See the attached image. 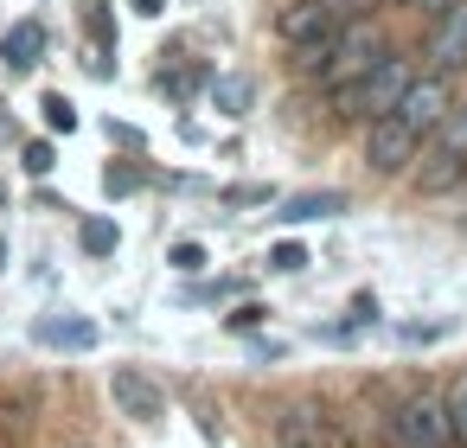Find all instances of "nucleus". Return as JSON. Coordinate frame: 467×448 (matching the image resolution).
I'll return each instance as SVG.
<instances>
[{"mask_svg": "<svg viewBox=\"0 0 467 448\" xmlns=\"http://www.w3.org/2000/svg\"><path fill=\"white\" fill-rule=\"evenodd\" d=\"M416 84V65H410V52H384L358 84H346V90H333V103H339V122H378V116H397V103H403V90Z\"/></svg>", "mask_w": 467, "mask_h": 448, "instance_id": "obj_1", "label": "nucleus"}, {"mask_svg": "<svg viewBox=\"0 0 467 448\" xmlns=\"http://www.w3.org/2000/svg\"><path fill=\"white\" fill-rule=\"evenodd\" d=\"M109 397H116V410H122V416H135V422H154V416H167V397H161V384H154V378H141L135 365H122V371L109 378Z\"/></svg>", "mask_w": 467, "mask_h": 448, "instance_id": "obj_10", "label": "nucleus"}, {"mask_svg": "<svg viewBox=\"0 0 467 448\" xmlns=\"http://www.w3.org/2000/svg\"><path fill=\"white\" fill-rule=\"evenodd\" d=\"M129 7H141V20H154V14H167L161 0H129Z\"/></svg>", "mask_w": 467, "mask_h": 448, "instance_id": "obj_25", "label": "nucleus"}, {"mask_svg": "<svg viewBox=\"0 0 467 448\" xmlns=\"http://www.w3.org/2000/svg\"><path fill=\"white\" fill-rule=\"evenodd\" d=\"M422 58H429V71H435V78H461V71H467V0H454V7L435 20V33H429Z\"/></svg>", "mask_w": 467, "mask_h": 448, "instance_id": "obj_6", "label": "nucleus"}, {"mask_svg": "<svg viewBox=\"0 0 467 448\" xmlns=\"http://www.w3.org/2000/svg\"><path fill=\"white\" fill-rule=\"evenodd\" d=\"M384 52H390V46H384V26H378V20H346V26H339V46H333V65H327L314 84H320V90H346V84H358Z\"/></svg>", "mask_w": 467, "mask_h": 448, "instance_id": "obj_3", "label": "nucleus"}, {"mask_svg": "<svg viewBox=\"0 0 467 448\" xmlns=\"http://www.w3.org/2000/svg\"><path fill=\"white\" fill-rule=\"evenodd\" d=\"M416 154H422V135L403 122V116H378V122H365V167L371 173H410L416 167Z\"/></svg>", "mask_w": 467, "mask_h": 448, "instance_id": "obj_4", "label": "nucleus"}, {"mask_svg": "<svg viewBox=\"0 0 467 448\" xmlns=\"http://www.w3.org/2000/svg\"><path fill=\"white\" fill-rule=\"evenodd\" d=\"M103 186H109V199H122V193H135V186H141V173H135V167H109V173H103Z\"/></svg>", "mask_w": 467, "mask_h": 448, "instance_id": "obj_21", "label": "nucleus"}, {"mask_svg": "<svg viewBox=\"0 0 467 448\" xmlns=\"http://www.w3.org/2000/svg\"><path fill=\"white\" fill-rule=\"evenodd\" d=\"M33 339L52 346V352H90L97 346V320L90 314H46V320H33Z\"/></svg>", "mask_w": 467, "mask_h": 448, "instance_id": "obj_11", "label": "nucleus"}, {"mask_svg": "<svg viewBox=\"0 0 467 448\" xmlns=\"http://www.w3.org/2000/svg\"><path fill=\"white\" fill-rule=\"evenodd\" d=\"M116 237H122V231H116L109 218H90V224H84V250H90V256H109Z\"/></svg>", "mask_w": 467, "mask_h": 448, "instance_id": "obj_16", "label": "nucleus"}, {"mask_svg": "<svg viewBox=\"0 0 467 448\" xmlns=\"http://www.w3.org/2000/svg\"><path fill=\"white\" fill-rule=\"evenodd\" d=\"M346 0H295V7L275 20V33L288 39V46H307V39H327V33H339L346 26Z\"/></svg>", "mask_w": 467, "mask_h": 448, "instance_id": "obj_9", "label": "nucleus"}, {"mask_svg": "<svg viewBox=\"0 0 467 448\" xmlns=\"http://www.w3.org/2000/svg\"><path fill=\"white\" fill-rule=\"evenodd\" d=\"M14 141V122H7V109H0V148H7Z\"/></svg>", "mask_w": 467, "mask_h": 448, "instance_id": "obj_26", "label": "nucleus"}, {"mask_svg": "<svg viewBox=\"0 0 467 448\" xmlns=\"http://www.w3.org/2000/svg\"><path fill=\"white\" fill-rule=\"evenodd\" d=\"M224 199H231V205H263L269 186H237V193H224Z\"/></svg>", "mask_w": 467, "mask_h": 448, "instance_id": "obj_24", "label": "nucleus"}, {"mask_svg": "<svg viewBox=\"0 0 467 448\" xmlns=\"http://www.w3.org/2000/svg\"><path fill=\"white\" fill-rule=\"evenodd\" d=\"M250 103H256V84H250L244 71H218V78H212V109H218V116L237 122V116H250Z\"/></svg>", "mask_w": 467, "mask_h": 448, "instance_id": "obj_13", "label": "nucleus"}, {"mask_svg": "<svg viewBox=\"0 0 467 448\" xmlns=\"http://www.w3.org/2000/svg\"><path fill=\"white\" fill-rule=\"evenodd\" d=\"M256 320H263V307H237V314H224V327H231V333H250Z\"/></svg>", "mask_w": 467, "mask_h": 448, "instance_id": "obj_23", "label": "nucleus"}, {"mask_svg": "<svg viewBox=\"0 0 467 448\" xmlns=\"http://www.w3.org/2000/svg\"><path fill=\"white\" fill-rule=\"evenodd\" d=\"M173 269L199 276V269H205V250H199V244H173Z\"/></svg>", "mask_w": 467, "mask_h": 448, "instance_id": "obj_22", "label": "nucleus"}, {"mask_svg": "<svg viewBox=\"0 0 467 448\" xmlns=\"http://www.w3.org/2000/svg\"><path fill=\"white\" fill-rule=\"evenodd\" d=\"M346 212V193H295V199H282V224H314V218H339Z\"/></svg>", "mask_w": 467, "mask_h": 448, "instance_id": "obj_14", "label": "nucleus"}, {"mask_svg": "<svg viewBox=\"0 0 467 448\" xmlns=\"http://www.w3.org/2000/svg\"><path fill=\"white\" fill-rule=\"evenodd\" d=\"M39 52H46V26L39 20H14L7 33H0V65L7 71H33Z\"/></svg>", "mask_w": 467, "mask_h": 448, "instance_id": "obj_12", "label": "nucleus"}, {"mask_svg": "<svg viewBox=\"0 0 467 448\" xmlns=\"http://www.w3.org/2000/svg\"><path fill=\"white\" fill-rule=\"evenodd\" d=\"M397 116L416 129V135H435L448 116H454V78H435V71H416V84L403 90Z\"/></svg>", "mask_w": 467, "mask_h": 448, "instance_id": "obj_5", "label": "nucleus"}, {"mask_svg": "<svg viewBox=\"0 0 467 448\" xmlns=\"http://www.w3.org/2000/svg\"><path fill=\"white\" fill-rule=\"evenodd\" d=\"M46 122H52V135H71V129H78L71 97H58V90H52V97H46Z\"/></svg>", "mask_w": 467, "mask_h": 448, "instance_id": "obj_17", "label": "nucleus"}, {"mask_svg": "<svg viewBox=\"0 0 467 448\" xmlns=\"http://www.w3.org/2000/svg\"><path fill=\"white\" fill-rule=\"evenodd\" d=\"M397 7H416V14H422V0H397Z\"/></svg>", "mask_w": 467, "mask_h": 448, "instance_id": "obj_27", "label": "nucleus"}, {"mask_svg": "<svg viewBox=\"0 0 467 448\" xmlns=\"http://www.w3.org/2000/svg\"><path fill=\"white\" fill-rule=\"evenodd\" d=\"M441 403H448V429H454V448H467V365H461V371L448 378Z\"/></svg>", "mask_w": 467, "mask_h": 448, "instance_id": "obj_15", "label": "nucleus"}, {"mask_svg": "<svg viewBox=\"0 0 467 448\" xmlns=\"http://www.w3.org/2000/svg\"><path fill=\"white\" fill-rule=\"evenodd\" d=\"M461 180H467V154H454L448 141L422 148V154H416V167H410V186H416V199H441V193H454Z\"/></svg>", "mask_w": 467, "mask_h": 448, "instance_id": "obj_8", "label": "nucleus"}, {"mask_svg": "<svg viewBox=\"0 0 467 448\" xmlns=\"http://www.w3.org/2000/svg\"><path fill=\"white\" fill-rule=\"evenodd\" d=\"M275 442L282 448H339V429H333V416L320 410V403H282V416H275Z\"/></svg>", "mask_w": 467, "mask_h": 448, "instance_id": "obj_7", "label": "nucleus"}, {"mask_svg": "<svg viewBox=\"0 0 467 448\" xmlns=\"http://www.w3.org/2000/svg\"><path fill=\"white\" fill-rule=\"evenodd\" d=\"M384 429H390V448H454L441 391H410V397L384 416Z\"/></svg>", "mask_w": 467, "mask_h": 448, "instance_id": "obj_2", "label": "nucleus"}, {"mask_svg": "<svg viewBox=\"0 0 467 448\" xmlns=\"http://www.w3.org/2000/svg\"><path fill=\"white\" fill-rule=\"evenodd\" d=\"M269 269H275V276H295V269H307V250H301V244H275V250H269Z\"/></svg>", "mask_w": 467, "mask_h": 448, "instance_id": "obj_19", "label": "nucleus"}, {"mask_svg": "<svg viewBox=\"0 0 467 448\" xmlns=\"http://www.w3.org/2000/svg\"><path fill=\"white\" fill-rule=\"evenodd\" d=\"M52 167H58V148H52V141H26V173H39V180H46Z\"/></svg>", "mask_w": 467, "mask_h": 448, "instance_id": "obj_20", "label": "nucleus"}, {"mask_svg": "<svg viewBox=\"0 0 467 448\" xmlns=\"http://www.w3.org/2000/svg\"><path fill=\"white\" fill-rule=\"evenodd\" d=\"M435 141H448L454 154H467V103H454V116L435 129Z\"/></svg>", "mask_w": 467, "mask_h": 448, "instance_id": "obj_18", "label": "nucleus"}]
</instances>
